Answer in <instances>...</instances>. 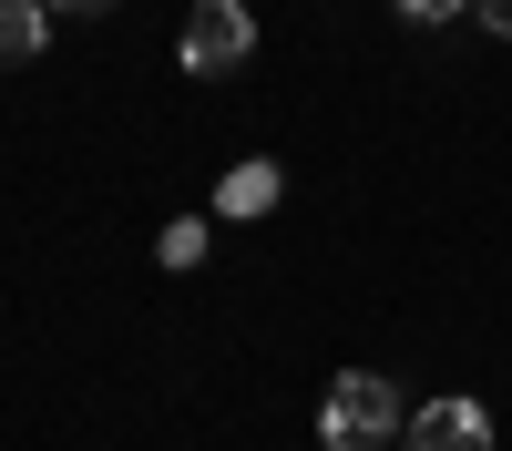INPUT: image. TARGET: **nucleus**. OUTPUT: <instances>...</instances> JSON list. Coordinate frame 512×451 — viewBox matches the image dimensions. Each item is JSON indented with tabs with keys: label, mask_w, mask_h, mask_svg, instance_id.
I'll return each mask as SVG.
<instances>
[{
	"label": "nucleus",
	"mask_w": 512,
	"mask_h": 451,
	"mask_svg": "<svg viewBox=\"0 0 512 451\" xmlns=\"http://www.w3.org/2000/svg\"><path fill=\"white\" fill-rule=\"evenodd\" d=\"M410 421H400V390L379 380V369H349V380H328V400H318V441L328 451H379V441H400Z\"/></svg>",
	"instance_id": "f257e3e1"
},
{
	"label": "nucleus",
	"mask_w": 512,
	"mask_h": 451,
	"mask_svg": "<svg viewBox=\"0 0 512 451\" xmlns=\"http://www.w3.org/2000/svg\"><path fill=\"white\" fill-rule=\"evenodd\" d=\"M390 11H410V21H451V11H472V0H390Z\"/></svg>",
	"instance_id": "6e6552de"
},
{
	"label": "nucleus",
	"mask_w": 512,
	"mask_h": 451,
	"mask_svg": "<svg viewBox=\"0 0 512 451\" xmlns=\"http://www.w3.org/2000/svg\"><path fill=\"white\" fill-rule=\"evenodd\" d=\"M472 21H482L492 41H512V0H472Z\"/></svg>",
	"instance_id": "0eeeda50"
},
{
	"label": "nucleus",
	"mask_w": 512,
	"mask_h": 451,
	"mask_svg": "<svg viewBox=\"0 0 512 451\" xmlns=\"http://www.w3.org/2000/svg\"><path fill=\"white\" fill-rule=\"evenodd\" d=\"M41 41H52V11H41V0H0V72L41 62Z\"/></svg>",
	"instance_id": "39448f33"
},
{
	"label": "nucleus",
	"mask_w": 512,
	"mask_h": 451,
	"mask_svg": "<svg viewBox=\"0 0 512 451\" xmlns=\"http://www.w3.org/2000/svg\"><path fill=\"white\" fill-rule=\"evenodd\" d=\"M246 52H256V11H246V0H195L185 72H246Z\"/></svg>",
	"instance_id": "f03ea898"
},
{
	"label": "nucleus",
	"mask_w": 512,
	"mask_h": 451,
	"mask_svg": "<svg viewBox=\"0 0 512 451\" xmlns=\"http://www.w3.org/2000/svg\"><path fill=\"white\" fill-rule=\"evenodd\" d=\"M400 451H492V410L482 400H431V410H410Z\"/></svg>",
	"instance_id": "7ed1b4c3"
},
{
	"label": "nucleus",
	"mask_w": 512,
	"mask_h": 451,
	"mask_svg": "<svg viewBox=\"0 0 512 451\" xmlns=\"http://www.w3.org/2000/svg\"><path fill=\"white\" fill-rule=\"evenodd\" d=\"M154 257H164V267H195V257H205V226H195V216H175V226H164V246H154Z\"/></svg>",
	"instance_id": "423d86ee"
},
{
	"label": "nucleus",
	"mask_w": 512,
	"mask_h": 451,
	"mask_svg": "<svg viewBox=\"0 0 512 451\" xmlns=\"http://www.w3.org/2000/svg\"><path fill=\"white\" fill-rule=\"evenodd\" d=\"M277 195H287V175H277L267 154H256V164H236V175L216 185V216H236V226H256V216H267Z\"/></svg>",
	"instance_id": "20e7f679"
},
{
	"label": "nucleus",
	"mask_w": 512,
	"mask_h": 451,
	"mask_svg": "<svg viewBox=\"0 0 512 451\" xmlns=\"http://www.w3.org/2000/svg\"><path fill=\"white\" fill-rule=\"evenodd\" d=\"M41 11H103V0H41Z\"/></svg>",
	"instance_id": "1a4fd4ad"
}]
</instances>
